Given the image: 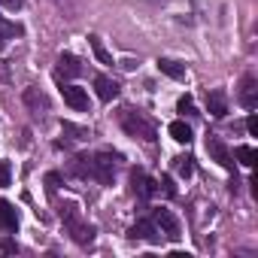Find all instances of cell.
I'll return each instance as SVG.
<instances>
[{
    "label": "cell",
    "mask_w": 258,
    "mask_h": 258,
    "mask_svg": "<svg viewBox=\"0 0 258 258\" xmlns=\"http://www.w3.org/2000/svg\"><path fill=\"white\" fill-rule=\"evenodd\" d=\"M121 127H124L131 137H140V140H146V143H152L155 134H158L155 124H152L143 112H134V109H124V112H121Z\"/></svg>",
    "instance_id": "1"
},
{
    "label": "cell",
    "mask_w": 258,
    "mask_h": 258,
    "mask_svg": "<svg viewBox=\"0 0 258 258\" xmlns=\"http://www.w3.org/2000/svg\"><path fill=\"white\" fill-rule=\"evenodd\" d=\"M61 216H64V222H67L70 237H73L79 246H88V243L94 240V228H91L88 222H82V219L76 216V210H73V207H67V213H61Z\"/></svg>",
    "instance_id": "2"
},
{
    "label": "cell",
    "mask_w": 258,
    "mask_h": 258,
    "mask_svg": "<svg viewBox=\"0 0 258 258\" xmlns=\"http://www.w3.org/2000/svg\"><path fill=\"white\" fill-rule=\"evenodd\" d=\"M115 158H118V155H112V152H97V155L91 158V173H94V179H100L103 185H109L112 176H115Z\"/></svg>",
    "instance_id": "3"
},
{
    "label": "cell",
    "mask_w": 258,
    "mask_h": 258,
    "mask_svg": "<svg viewBox=\"0 0 258 258\" xmlns=\"http://www.w3.org/2000/svg\"><path fill=\"white\" fill-rule=\"evenodd\" d=\"M131 185H134V195H137V198H143V201H149V198L158 191V182H155V179H149V176H146V170H140V167H134V170H131Z\"/></svg>",
    "instance_id": "4"
},
{
    "label": "cell",
    "mask_w": 258,
    "mask_h": 258,
    "mask_svg": "<svg viewBox=\"0 0 258 258\" xmlns=\"http://www.w3.org/2000/svg\"><path fill=\"white\" fill-rule=\"evenodd\" d=\"M155 225L170 237V240H179L182 237V228H179V219L170 213V210H155Z\"/></svg>",
    "instance_id": "5"
},
{
    "label": "cell",
    "mask_w": 258,
    "mask_h": 258,
    "mask_svg": "<svg viewBox=\"0 0 258 258\" xmlns=\"http://www.w3.org/2000/svg\"><path fill=\"white\" fill-rule=\"evenodd\" d=\"M127 237H131V240H146V243H161L158 228H155V222H152V219H140L131 231H127Z\"/></svg>",
    "instance_id": "6"
},
{
    "label": "cell",
    "mask_w": 258,
    "mask_h": 258,
    "mask_svg": "<svg viewBox=\"0 0 258 258\" xmlns=\"http://www.w3.org/2000/svg\"><path fill=\"white\" fill-rule=\"evenodd\" d=\"M207 152H210V155L225 167V170H234V155L228 152V146H225L219 137H210V140H207Z\"/></svg>",
    "instance_id": "7"
},
{
    "label": "cell",
    "mask_w": 258,
    "mask_h": 258,
    "mask_svg": "<svg viewBox=\"0 0 258 258\" xmlns=\"http://www.w3.org/2000/svg\"><path fill=\"white\" fill-rule=\"evenodd\" d=\"M61 94H64V103L73 106L76 112H85V109H88V94H85L79 85H64Z\"/></svg>",
    "instance_id": "8"
},
{
    "label": "cell",
    "mask_w": 258,
    "mask_h": 258,
    "mask_svg": "<svg viewBox=\"0 0 258 258\" xmlns=\"http://www.w3.org/2000/svg\"><path fill=\"white\" fill-rule=\"evenodd\" d=\"M94 88H97V97L100 100H115L118 97V82L109 79V76H97L94 79Z\"/></svg>",
    "instance_id": "9"
},
{
    "label": "cell",
    "mask_w": 258,
    "mask_h": 258,
    "mask_svg": "<svg viewBox=\"0 0 258 258\" xmlns=\"http://www.w3.org/2000/svg\"><path fill=\"white\" fill-rule=\"evenodd\" d=\"M255 79L252 76H243V82H240V103L246 106V109H255L258 106V97H255Z\"/></svg>",
    "instance_id": "10"
},
{
    "label": "cell",
    "mask_w": 258,
    "mask_h": 258,
    "mask_svg": "<svg viewBox=\"0 0 258 258\" xmlns=\"http://www.w3.org/2000/svg\"><path fill=\"white\" fill-rule=\"evenodd\" d=\"M207 109H210V115L225 118V115H228V97H225V91H210V97H207Z\"/></svg>",
    "instance_id": "11"
},
{
    "label": "cell",
    "mask_w": 258,
    "mask_h": 258,
    "mask_svg": "<svg viewBox=\"0 0 258 258\" xmlns=\"http://www.w3.org/2000/svg\"><path fill=\"white\" fill-rule=\"evenodd\" d=\"M16 228H19L16 207L10 201H0V231H16Z\"/></svg>",
    "instance_id": "12"
},
{
    "label": "cell",
    "mask_w": 258,
    "mask_h": 258,
    "mask_svg": "<svg viewBox=\"0 0 258 258\" xmlns=\"http://www.w3.org/2000/svg\"><path fill=\"white\" fill-rule=\"evenodd\" d=\"M79 73H82L79 58H76V55H70V52H64V55L58 58V76H79Z\"/></svg>",
    "instance_id": "13"
},
{
    "label": "cell",
    "mask_w": 258,
    "mask_h": 258,
    "mask_svg": "<svg viewBox=\"0 0 258 258\" xmlns=\"http://www.w3.org/2000/svg\"><path fill=\"white\" fill-rule=\"evenodd\" d=\"M158 70L164 76H170V79H182L185 76V67L179 61H173V58H158Z\"/></svg>",
    "instance_id": "14"
},
{
    "label": "cell",
    "mask_w": 258,
    "mask_h": 258,
    "mask_svg": "<svg viewBox=\"0 0 258 258\" xmlns=\"http://www.w3.org/2000/svg\"><path fill=\"white\" fill-rule=\"evenodd\" d=\"M70 173H73V176H79V179L94 176V173H91V158H88V155H76V158H73V164H70Z\"/></svg>",
    "instance_id": "15"
},
{
    "label": "cell",
    "mask_w": 258,
    "mask_h": 258,
    "mask_svg": "<svg viewBox=\"0 0 258 258\" xmlns=\"http://www.w3.org/2000/svg\"><path fill=\"white\" fill-rule=\"evenodd\" d=\"M167 131H170V137H173L176 143H191V127H188L182 118H179V121H170Z\"/></svg>",
    "instance_id": "16"
},
{
    "label": "cell",
    "mask_w": 258,
    "mask_h": 258,
    "mask_svg": "<svg viewBox=\"0 0 258 258\" xmlns=\"http://www.w3.org/2000/svg\"><path fill=\"white\" fill-rule=\"evenodd\" d=\"M234 158H237L240 164H246V167H255V158H258V152H255L252 146H237V149H234Z\"/></svg>",
    "instance_id": "17"
},
{
    "label": "cell",
    "mask_w": 258,
    "mask_h": 258,
    "mask_svg": "<svg viewBox=\"0 0 258 258\" xmlns=\"http://www.w3.org/2000/svg\"><path fill=\"white\" fill-rule=\"evenodd\" d=\"M88 46H91V52H94V58H97L100 64H112V55L103 49V43H100L97 37H88Z\"/></svg>",
    "instance_id": "18"
},
{
    "label": "cell",
    "mask_w": 258,
    "mask_h": 258,
    "mask_svg": "<svg viewBox=\"0 0 258 258\" xmlns=\"http://www.w3.org/2000/svg\"><path fill=\"white\" fill-rule=\"evenodd\" d=\"M176 109H179L182 115H198V112H195V100H191L188 94H182V97H179V103H176Z\"/></svg>",
    "instance_id": "19"
},
{
    "label": "cell",
    "mask_w": 258,
    "mask_h": 258,
    "mask_svg": "<svg viewBox=\"0 0 258 258\" xmlns=\"http://www.w3.org/2000/svg\"><path fill=\"white\" fill-rule=\"evenodd\" d=\"M176 173H179V176H191V173H195V164H191L188 155H185V158H176Z\"/></svg>",
    "instance_id": "20"
},
{
    "label": "cell",
    "mask_w": 258,
    "mask_h": 258,
    "mask_svg": "<svg viewBox=\"0 0 258 258\" xmlns=\"http://www.w3.org/2000/svg\"><path fill=\"white\" fill-rule=\"evenodd\" d=\"M158 185L164 188V195H167V198H173V195H176V185H173V179H170V176H161V182H158Z\"/></svg>",
    "instance_id": "21"
},
{
    "label": "cell",
    "mask_w": 258,
    "mask_h": 258,
    "mask_svg": "<svg viewBox=\"0 0 258 258\" xmlns=\"http://www.w3.org/2000/svg\"><path fill=\"white\" fill-rule=\"evenodd\" d=\"M0 34H22V28L19 25H10L4 16H0Z\"/></svg>",
    "instance_id": "22"
},
{
    "label": "cell",
    "mask_w": 258,
    "mask_h": 258,
    "mask_svg": "<svg viewBox=\"0 0 258 258\" xmlns=\"http://www.w3.org/2000/svg\"><path fill=\"white\" fill-rule=\"evenodd\" d=\"M46 185H49V191H55L61 185V173H46Z\"/></svg>",
    "instance_id": "23"
},
{
    "label": "cell",
    "mask_w": 258,
    "mask_h": 258,
    "mask_svg": "<svg viewBox=\"0 0 258 258\" xmlns=\"http://www.w3.org/2000/svg\"><path fill=\"white\" fill-rule=\"evenodd\" d=\"M0 185H10V164L0 161Z\"/></svg>",
    "instance_id": "24"
},
{
    "label": "cell",
    "mask_w": 258,
    "mask_h": 258,
    "mask_svg": "<svg viewBox=\"0 0 258 258\" xmlns=\"http://www.w3.org/2000/svg\"><path fill=\"white\" fill-rule=\"evenodd\" d=\"M0 252H7V255H16V252H19V246H16L13 240H4V243H0Z\"/></svg>",
    "instance_id": "25"
},
{
    "label": "cell",
    "mask_w": 258,
    "mask_h": 258,
    "mask_svg": "<svg viewBox=\"0 0 258 258\" xmlns=\"http://www.w3.org/2000/svg\"><path fill=\"white\" fill-rule=\"evenodd\" d=\"M246 131H249L252 137L258 134V118H255V115H249V118H246Z\"/></svg>",
    "instance_id": "26"
},
{
    "label": "cell",
    "mask_w": 258,
    "mask_h": 258,
    "mask_svg": "<svg viewBox=\"0 0 258 258\" xmlns=\"http://www.w3.org/2000/svg\"><path fill=\"white\" fill-rule=\"evenodd\" d=\"M7 10H22V0H0Z\"/></svg>",
    "instance_id": "27"
}]
</instances>
